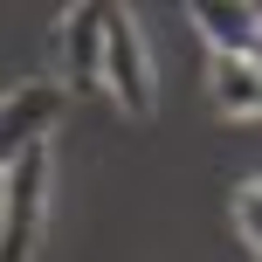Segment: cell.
I'll use <instances>...</instances> for the list:
<instances>
[{"mask_svg":"<svg viewBox=\"0 0 262 262\" xmlns=\"http://www.w3.org/2000/svg\"><path fill=\"white\" fill-rule=\"evenodd\" d=\"M41 207H49V145H28L7 166V200H0V262H28L41 242Z\"/></svg>","mask_w":262,"mask_h":262,"instance_id":"cell-1","label":"cell"},{"mask_svg":"<svg viewBox=\"0 0 262 262\" xmlns=\"http://www.w3.org/2000/svg\"><path fill=\"white\" fill-rule=\"evenodd\" d=\"M104 83H111V97H118L131 118H152V69H145L131 14H118V7L104 14Z\"/></svg>","mask_w":262,"mask_h":262,"instance_id":"cell-2","label":"cell"},{"mask_svg":"<svg viewBox=\"0 0 262 262\" xmlns=\"http://www.w3.org/2000/svg\"><path fill=\"white\" fill-rule=\"evenodd\" d=\"M55 118H62V90H55V83H21V90H7L0 97V166H14L28 145H41Z\"/></svg>","mask_w":262,"mask_h":262,"instance_id":"cell-3","label":"cell"},{"mask_svg":"<svg viewBox=\"0 0 262 262\" xmlns=\"http://www.w3.org/2000/svg\"><path fill=\"white\" fill-rule=\"evenodd\" d=\"M104 14H111L104 0H83L62 21V76L76 90H97L104 83Z\"/></svg>","mask_w":262,"mask_h":262,"instance_id":"cell-4","label":"cell"},{"mask_svg":"<svg viewBox=\"0 0 262 262\" xmlns=\"http://www.w3.org/2000/svg\"><path fill=\"white\" fill-rule=\"evenodd\" d=\"M193 21L214 35V49L235 55V62H255V7H228V0H193Z\"/></svg>","mask_w":262,"mask_h":262,"instance_id":"cell-5","label":"cell"},{"mask_svg":"<svg viewBox=\"0 0 262 262\" xmlns=\"http://www.w3.org/2000/svg\"><path fill=\"white\" fill-rule=\"evenodd\" d=\"M214 104H221V111H242V118H255V104H262L255 62H235V55H214Z\"/></svg>","mask_w":262,"mask_h":262,"instance_id":"cell-6","label":"cell"},{"mask_svg":"<svg viewBox=\"0 0 262 262\" xmlns=\"http://www.w3.org/2000/svg\"><path fill=\"white\" fill-rule=\"evenodd\" d=\"M235 214H242V235H249V249H255V242H262V186H255V180L242 186V200H235Z\"/></svg>","mask_w":262,"mask_h":262,"instance_id":"cell-7","label":"cell"}]
</instances>
